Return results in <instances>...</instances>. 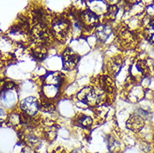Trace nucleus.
<instances>
[{"label":"nucleus","instance_id":"412c9836","mask_svg":"<svg viewBox=\"0 0 154 153\" xmlns=\"http://www.w3.org/2000/svg\"><path fill=\"white\" fill-rule=\"evenodd\" d=\"M137 69H138V71L143 73V75H145L148 71V66L146 64V62L144 61H139L137 64Z\"/></svg>","mask_w":154,"mask_h":153},{"label":"nucleus","instance_id":"aec40b11","mask_svg":"<svg viewBox=\"0 0 154 153\" xmlns=\"http://www.w3.org/2000/svg\"><path fill=\"white\" fill-rule=\"evenodd\" d=\"M118 12V8L115 5H112L108 8L107 10V16L110 18L111 19H115L116 15Z\"/></svg>","mask_w":154,"mask_h":153},{"label":"nucleus","instance_id":"7ed1b4c3","mask_svg":"<svg viewBox=\"0 0 154 153\" xmlns=\"http://www.w3.org/2000/svg\"><path fill=\"white\" fill-rule=\"evenodd\" d=\"M20 107L24 113H26L29 116H32L38 112L39 109V104L38 102V99L35 97H28L21 101Z\"/></svg>","mask_w":154,"mask_h":153},{"label":"nucleus","instance_id":"f3484780","mask_svg":"<svg viewBox=\"0 0 154 153\" xmlns=\"http://www.w3.org/2000/svg\"><path fill=\"white\" fill-rule=\"evenodd\" d=\"M108 147H109V150H110V151L112 153H116L120 149L118 142H116L115 139H113V138L110 139L109 143H108Z\"/></svg>","mask_w":154,"mask_h":153},{"label":"nucleus","instance_id":"0eeeda50","mask_svg":"<svg viewBox=\"0 0 154 153\" xmlns=\"http://www.w3.org/2000/svg\"><path fill=\"white\" fill-rule=\"evenodd\" d=\"M144 126V119L138 114L131 115L127 121V127L132 131L138 132Z\"/></svg>","mask_w":154,"mask_h":153},{"label":"nucleus","instance_id":"ddd939ff","mask_svg":"<svg viewBox=\"0 0 154 153\" xmlns=\"http://www.w3.org/2000/svg\"><path fill=\"white\" fill-rule=\"evenodd\" d=\"M145 35L146 38L151 41L154 43V20L149 23V24L146 26L145 29Z\"/></svg>","mask_w":154,"mask_h":153},{"label":"nucleus","instance_id":"6e6552de","mask_svg":"<svg viewBox=\"0 0 154 153\" xmlns=\"http://www.w3.org/2000/svg\"><path fill=\"white\" fill-rule=\"evenodd\" d=\"M111 33L112 28L107 24H101L96 28V37L101 42H105L109 37V35H111Z\"/></svg>","mask_w":154,"mask_h":153},{"label":"nucleus","instance_id":"393cba45","mask_svg":"<svg viewBox=\"0 0 154 153\" xmlns=\"http://www.w3.org/2000/svg\"><path fill=\"white\" fill-rule=\"evenodd\" d=\"M5 116H6L5 111L4 110H2V109H0V123L4 121V120L5 119Z\"/></svg>","mask_w":154,"mask_h":153},{"label":"nucleus","instance_id":"dca6fc26","mask_svg":"<svg viewBox=\"0 0 154 153\" xmlns=\"http://www.w3.org/2000/svg\"><path fill=\"white\" fill-rule=\"evenodd\" d=\"M78 122H79V125H81L82 127L88 128L92 125V119L87 115H82L81 117L79 118Z\"/></svg>","mask_w":154,"mask_h":153},{"label":"nucleus","instance_id":"2eb2a0df","mask_svg":"<svg viewBox=\"0 0 154 153\" xmlns=\"http://www.w3.org/2000/svg\"><path fill=\"white\" fill-rule=\"evenodd\" d=\"M45 95L47 97H50V98H54V96L57 94V88L56 86H53V85H45Z\"/></svg>","mask_w":154,"mask_h":153},{"label":"nucleus","instance_id":"9b49d317","mask_svg":"<svg viewBox=\"0 0 154 153\" xmlns=\"http://www.w3.org/2000/svg\"><path fill=\"white\" fill-rule=\"evenodd\" d=\"M23 141L26 142V144H27L29 147H35V146H37V145L39 143L37 136L33 134H29L27 135V136H25L23 137Z\"/></svg>","mask_w":154,"mask_h":153},{"label":"nucleus","instance_id":"39448f33","mask_svg":"<svg viewBox=\"0 0 154 153\" xmlns=\"http://www.w3.org/2000/svg\"><path fill=\"white\" fill-rule=\"evenodd\" d=\"M79 62V56L72 50H67L63 54V67L66 70H72L76 67Z\"/></svg>","mask_w":154,"mask_h":153},{"label":"nucleus","instance_id":"a878e982","mask_svg":"<svg viewBox=\"0 0 154 153\" xmlns=\"http://www.w3.org/2000/svg\"><path fill=\"white\" fill-rule=\"evenodd\" d=\"M72 153H81V152L79 151V150H76V151H74Z\"/></svg>","mask_w":154,"mask_h":153},{"label":"nucleus","instance_id":"20e7f679","mask_svg":"<svg viewBox=\"0 0 154 153\" xmlns=\"http://www.w3.org/2000/svg\"><path fill=\"white\" fill-rule=\"evenodd\" d=\"M69 22L65 19H57L54 23L52 26V29L54 32V35L58 38H64L66 37L68 31H69Z\"/></svg>","mask_w":154,"mask_h":153},{"label":"nucleus","instance_id":"1a4fd4ad","mask_svg":"<svg viewBox=\"0 0 154 153\" xmlns=\"http://www.w3.org/2000/svg\"><path fill=\"white\" fill-rule=\"evenodd\" d=\"M61 81V76L60 75V74L56 72L49 73L45 78V82L46 85H53L56 86L60 84Z\"/></svg>","mask_w":154,"mask_h":153},{"label":"nucleus","instance_id":"f8f14e48","mask_svg":"<svg viewBox=\"0 0 154 153\" xmlns=\"http://www.w3.org/2000/svg\"><path fill=\"white\" fill-rule=\"evenodd\" d=\"M3 99H4V101L5 103L11 106L16 100L15 94L13 91H11V90H7V91H4L3 93Z\"/></svg>","mask_w":154,"mask_h":153},{"label":"nucleus","instance_id":"a211bd4d","mask_svg":"<svg viewBox=\"0 0 154 153\" xmlns=\"http://www.w3.org/2000/svg\"><path fill=\"white\" fill-rule=\"evenodd\" d=\"M45 135H46V137L50 140V141H53L56 135H57V130L56 128L54 126H50L48 127L46 130H45Z\"/></svg>","mask_w":154,"mask_h":153},{"label":"nucleus","instance_id":"4468645a","mask_svg":"<svg viewBox=\"0 0 154 153\" xmlns=\"http://www.w3.org/2000/svg\"><path fill=\"white\" fill-rule=\"evenodd\" d=\"M33 54L37 60H42L45 58L46 57L47 55V50L43 48V47H38L37 49H35L33 52Z\"/></svg>","mask_w":154,"mask_h":153},{"label":"nucleus","instance_id":"6ab92c4d","mask_svg":"<svg viewBox=\"0 0 154 153\" xmlns=\"http://www.w3.org/2000/svg\"><path fill=\"white\" fill-rule=\"evenodd\" d=\"M103 87L106 90H108L109 92L113 91L114 90V86H113V82L109 78V77H104L103 80Z\"/></svg>","mask_w":154,"mask_h":153},{"label":"nucleus","instance_id":"b1692460","mask_svg":"<svg viewBox=\"0 0 154 153\" xmlns=\"http://www.w3.org/2000/svg\"><path fill=\"white\" fill-rule=\"evenodd\" d=\"M96 110H97V115H99L100 117L105 116V115H106V113H107L108 111L107 107L106 106H100Z\"/></svg>","mask_w":154,"mask_h":153},{"label":"nucleus","instance_id":"f03ea898","mask_svg":"<svg viewBox=\"0 0 154 153\" xmlns=\"http://www.w3.org/2000/svg\"><path fill=\"white\" fill-rule=\"evenodd\" d=\"M32 38L37 44H45L50 39V32L45 25L42 23H38L33 28L32 32Z\"/></svg>","mask_w":154,"mask_h":153},{"label":"nucleus","instance_id":"423d86ee","mask_svg":"<svg viewBox=\"0 0 154 153\" xmlns=\"http://www.w3.org/2000/svg\"><path fill=\"white\" fill-rule=\"evenodd\" d=\"M81 22L87 28L96 27L98 25L99 19L96 14L90 10H85L81 14Z\"/></svg>","mask_w":154,"mask_h":153},{"label":"nucleus","instance_id":"4be33fe9","mask_svg":"<svg viewBox=\"0 0 154 153\" xmlns=\"http://www.w3.org/2000/svg\"><path fill=\"white\" fill-rule=\"evenodd\" d=\"M41 110H42L43 111H45V112L51 113V112H54L55 109H54V106L52 104L49 103V102H45V103L42 104Z\"/></svg>","mask_w":154,"mask_h":153},{"label":"nucleus","instance_id":"5701e85b","mask_svg":"<svg viewBox=\"0 0 154 153\" xmlns=\"http://www.w3.org/2000/svg\"><path fill=\"white\" fill-rule=\"evenodd\" d=\"M9 122L11 123L12 125L16 126V125H18V124H19V123L21 122V118H20V116H19V115H17V114H13V115L9 117Z\"/></svg>","mask_w":154,"mask_h":153},{"label":"nucleus","instance_id":"9d476101","mask_svg":"<svg viewBox=\"0 0 154 153\" xmlns=\"http://www.w3.org/2000/svg\"><path fill=\"white\" fill-rule=\"evenodd\" d=\"M121 66H122V60L119 58L112 59L108 63V69L112 75H116L118 72L121 69Z\"/></svg>","mask_w":154,"mask_h":153},{"label":"nucleus","instance_id":"f257e3e1","mask_svg":"<svg viewBox=\"0 0 154 153\" xmlns=\"http://www.w3.org/2000/svg\"><path fill=\"white\" fill-rule=\"evenodd\" d=\"M103 94L99 90H94L91 87H85L78 93L77 98L81 101L95 106L101 103L103 99Z\"/></svg>","mask_w":154,"mask_h":153}]
</instances>
